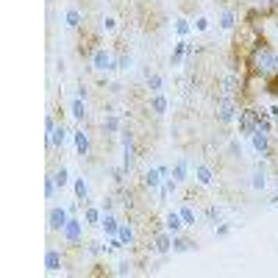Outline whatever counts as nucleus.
<instances>
[{"instance_id":"29","label":"nucleus","mask_w":278,"mask_h":278,"mask_svg":"<svg viewBox=\"0 0 278 278\" xmlns=\"http://www.w3.org/2000/svg\"><path fill=\"white\" fill-rule=\"evenodd\" d=\"M264 92L273 95V97H278V72H276V75H270V78H264Z\"/></svg>"},{"instance_id":"22","label":"nucleus","mask_w":278,"mask_h":278,"mask_svg":"<svg viewBox=\"0 0 278 278\" xmlns=\"http://www.w3.org/2000/svg\"><path fill=\"white\" fill-rule=\"evenodd\" d=\"M100 128H103V134H117L120 131V117L117 114H106L103 123H100Z\"/></svg>"},{"instance_id":"4","label":"nucleus","mask_w":278,"mask_h":278,"mask_svg":"<svg viewBox=\"0 0 278 278\" xmlns=\"http://www.w3.org/2000/svg\"><path fill=\"white\" fill-rule=\"evenodd\" d=\"M92 67H95L97 72H109V70H117V59H114L106 48H100L95 56H92Z\"/></svg>"},{"instance_id":"36","label":"nucleus","mask_w":278,"mask_h":278,"mask_svg":"<svg viewBox=\"0 0 278 278\" xmlns=\"http://www.w3.org/2000/svg\"><path fill=\"white\" fill-rule=\"evenodd\" d=\"M128 67H131V56L128 53L117 56V70H128Z\"/></svg>"},{"instance_id":"31","label":"nucleus","mask_w":278,"mask_h":278,"mask_svg":"<svg viewBox=\"0 0 278 278\" xmlns=\"http://www.w3.org/2000/svg\"><path fill=\"white\" fill-rule=\"evenodd\" d=\"M234 20H236V17H234V11H225V14H222V20H220V25L225 28V31H231V28L236 25Z\"/></svg>"},{"instance_id":"24","label":"nucleus","mask_w":278,"mask_h":278,"mask_svg":"<svg viewBox=\"0 0 278 278\" xmlns=\"http://www.w3.org/2000/svg\"><path fill=\"white\" fill-rule=\"evenodd\" d=\"M161 86H164V81H161V75H159V72H147V89H150L153 95H159V92H161Z\"/></svg>"},{"instance_id":"32","label":"nucleus","mask_w":278,"mask_h":278,"mask_svg":"<svg viewBox=\"0 0 278 278\" xmlns=\"http://www.w3.org/2000/svg\"><path fill=\"white\" fill-rule=\"evenodd\" d=\"M189 31H192V25H189L187 20H175V34L178 36H187Z\"/></svg>"},{"instance_id":"14","label":"nucleus","mask_w":278,"mask_h":278,"mask_svg":"<svg viewBox=\"0 0 278 278\" xmlns=\"http://www.w3.org/2000/svg\"><path fill=\"white\" fill-rule=\"evenodd\" d=\"M164 228L170 231V234H181V228H184L181 211H167V217H164Z\"/></svg>"},{"instance_id":"23","label":"nucleus","mask_w":278,"mask_h":278,"mask_svg":"<svg viewBox=\"0 0 278 278\" xmlns=\"http://www.w3.org/2000/svg\"><path fill=\"white\" fill-rule=\"evenodd\" d=\"M161 181H164V175H161L159 167H156V170H147V173H145V187L156 189V187H161Z\"/></svg>"},{"instance_id":"21","label":"nucleus","mask_w":278,"mask_h":278,"mask_svg":"<svg viewBox=\"0 0 278 278\" xmlns=\"http://www.w3.org/2000/svg\"><path fill=\"white\" fill-rule=\"evenodd\" d=\"M150 111L156 114V117H161V114L167 111V97L161 95V92H159V95H153V97H150Z\"/></svg>"},{"instance_id":"20","label":"nucleus","mask_w":278,"mask_h":278,"mask_svg":"<svg viewBox=\"0 0 278 278\" xmlns=\"http://www.w3.org/2000/svg\"><path fill=\"white\" fill-rule=\"evenodd\" d=\"M195 175H198V184H203V187H208V184L214 181L211 167H206V164H198V167H195Z\"/></svg>"},{"instance_id":"3","label":"nucleus","mask_w":278,"mask_h":278,"mask_svg":"<svg viewBox=\"0 0 278 278\" xmlns=\"http://www.w3.org/2000/svg\"><path fill=\"white\" fill-rule=\"evenodd\" d=\"M70 208H64V206H53L48 211V228L50 231H64V225H67V220H70Z\"/></svg>"},{"instance_id":"2","label":"nucleus","mask_w":278,"mask_h":278,"mask_svg":"<svg viewBox=\"0 0 278 278\" xmlns=\"http://www.w3.org/2000/svg\"><path fill=\"white\" fill-rule=\"evenodd\" d=\"M259 117H262V111H256V109H239V114H236L239 134L253 137V134H256V125H259Z\"/></svg>"},{"instance_id":"26","label":"nucleus","mask_w":278,"mask_h":278,"mask_svg":"<svg viewBox=\"0 0 278 278\" xmlns=\"http://www.w3.org/2000/svg\"><path fill=\"white\" fill-rule=\"evenodd\" d=\"M178 211H181V220H184V225H195V222H198V211H195L192 206H181Z\"/></svg>"},{"instance_id":"15","label":"nucleus","mask_w":278,"mask_h":278,"mask_svg":"<svg viewBox=\"0 0 278 278\" xmlns=\"http://www.w3.org/2000/svg\"><path fill=\"white\" fill-rule=\"evenodd\" d=\"M189 53V42L187 39H181V42H175V48H173V56H170V64L173 67H178L181 62H184V56Z\"/></svg>"},{"instance_id":"25","label":"nucleus","mask_w":278,"mask_h":278,"mask_svg":"<svg viewBox=\"0 0 278 278\" xmlns=\"http://www.w3.org/2000/svg\"><path fill=\"white\" fill-rule=\"evenodd\" d=\"M72 189H75V198H78V201H86V198H89V184H86L83 178H75Z\"/></svg>"},{"instance_id":"16","label":"nucleus","mask_w":278,"mask_h":278,"mask_svg":"<svg viewBox=\"0 0 278 278\" xmlns=\"http://www.w3.org/2000/svg\"><path fill=\"white\" fill-rule=\"evenodd\" d=\"M192 248H198V242H195V239L173 234V250H175V253H187V250H192Z\"/></svg>"},{"instance_id":"17","label":"nucleus","mask_w":278,"mask_h":278,"mask_svg":"<svg viewBox=\"0 0 278 278\" xmlns=\"http://www.w3.org/2000/svg\"><path fill=\"white\" fill-rule=\"evenodd\" d=\"M100 220H103V208H95V206L83 208V222L86 225H100Z\"/></svg>"},{"instance_id":"9","label":"nucleus","mask_w":278,"mask_h":278,"mask_svg":"<svg viewBox=\"0 0 278 278\" xmlns=\"http://www.w3.org/2000/svg\"><path fill=\"white\" fill-rule=\"evenodd\" d=\"M64 139H67V128H64V123H59V125L53 128V131H50L48 145H50V147H56V150H62V147H64Z\"/></svg>"},{"instance_id":"6","label":"nucleus","mask_w":278,"mask_h":278,"mask_svg":"<svg viewBox=\"0 0 278 278\" xmlns=\"http://www.w3.org/2000/svg\"><path fill=\"white\" fill-rule=\"evenodd\" d=\"M62 267H64V250H59L56 245H48V250H45V270L59 273Z\"/></svg>"},{"instance_id":"41","label":"nucleus","mask_w":278,"mask_h":278,"mask_svg":"<svg viewBox=\"0 0 278 278\" xmlns=\"http://www.w3.org/2000/svg\"><path fill=\"white\" fill-rule=\"evenodd\" d=\"M206 217H208V220H217V217H220V211H217L214 206H208L206 208Z\"/></svg>"},{"instance_id":"11","label":"nucleus","mask_w":278,"mask_h":278,"mask_svg":"<svg viewBox=\"0 0 278 278\" xmlns=\"http://www.w3.org/2000/svg\"><path fill=\"white\" fill-rule=\"evenodd\" d=\"M72 139H75V150H78V156H89V147H92V142H89V134L83 131H75L72 134Z\"/></svg>"},{"instance_id":"27","label":"nucleus","mask_w":278,"mask_h":278,"mask_svg":"<svg viewBox=\"0 0 278 278\" xmlns=\"http://www.w3.org/2000/svg\"><path fill=\"white\" fill-rule=\"evenodd\" d=\"M70 109H72V117H75L78 123H83V120H86V109H83V97H75Z\"/></svg>"},{"instance_id":"38","label":"nucleus","mask_w":278,"mask_h":278,"mask_svg":"<svg viewBox=\"0 0 278 278\" xmlns=\"http://www.w3.org/2000/svg\"><path fill=\"white\" fill-rule=\"evenodd\" d=\"M103 28H106V31H114V28H117V20H114V17H106V20H103Z\"/></svg>"},{"instance_id":"5","label":"nucleus","mask_w":278,"mask_h":278,"mask_svg":"<svg viewBox=\"0 0 278 278\" xmlns=\"http://www.w3.org/2000/svg\"><path fill=\"white\" fill-rule=\"evenodd\" d=\"M83 225H86V222H83V220H78V217H70V220H67V225H64V231H62L64 242H67V245H72V242H81Z\"/></svg>"},{"instance_id":"1","label":"nucleus","mask_w":278,"mask_h":278,"mask_svg":"<svg viewBox=\"0 0 278 278\" xmlns=\"http://www.w3.org/2000/svg\"><path fill=\"white\" fill-rule=\"evenodd\" d=\"M248 70H253V72H259L264 78L278 72V53L273 50V45H267V39L259 42V48L248 56Z\"/></svg>"},{"instance_id":"42","label":"nucleus","mask_w":278,"mask_h":278,"mask_svg":"<svg viewBox=\"0 0 278 278\" xmlns=\"http://www.w3.org/2000/svg\"><path fill=\"white\" fill-rule=\"evenodd\" d=\"M228 231H231L228 225H220V228H217V236H228Z\"/></svg>"},{"instance_id":"18","label":"nucleus","mask_w":278,"mask_h":278,"mask_svg":"<svg viewBox=\"0 0 278 278\" xmlns=\"http://www.w3.org/2000/svg\"><path fill=\"white\" fill-rule=\"evenodd\" d=\"M100 228L106 231V236H117V231H120L117 217H114V214H103V220H100Z\"/></svg>"},{"instance_id":"30","label":"nucleus","mask_w":278,"mask_h":278,"mask_svg":"<svg viewBox=\"0 0 278 278\" xmlns=\"http://www.w3.org/2000/svg\"><path fill=\"white\" fill-rule=\"evenodd\" d=\"M131 273H134V262H131V259H123V262L117 264L114 276H131Z\"/></svg>"},{"instance_id":"33","label":"nucleus","mask_w":278,"mask_h":278,"mask_svg":"<svg viewBox=\"0 0 278 278\" xmlns=\"http://www.w3.org/2000/svg\"><path fill=\"white\" fill-rule=\"evenodd\" d=\"M56 189H59V187H56L53 175H50V178H45V198H48V201H50V198H53V195H56Z\"/></svg>"},{"instance_id":"40","label":"nucleus","mask_w":278,"mask_h":278,"mask_svg":"<svg viewBox=\"0 0 278 278\" xmlns=\"http://www.w3.org/2000/svg\"><path fill=\"white\" fill-rule=\"evenodd\" d=\"M195 28H198V31H206V28H208V20H206V17H198V22H195Z\"/></svg>"},{"instance_id":"28","label":"nucleus","mask_w":278,"mask_h":278,"mask_svg":"<svg viewBox=\"0 0 278 278\" xmlns=\"http://www.w3.org/2000/svg\"><path fill=\"white\" fill-rule=\"evenodd\" d=\"M53 181H56V187H59V189H64V187H67V181H70L67 167H59V170L53 173Z\"/></svg>"},{"instance_id":"8","label":"nucleus","mask_w":278,"mask_h":278,"mask_svg":"<svg viewBox=\"0 0 278 278\" xmlns=\"http://www.w3.org/2000/svg\"><path fill=\"white\" fill-rule=\"evenodd\" d=\"M236 114H239V111H236V106H231L228 100H220V109H217V120H220L222 125L234 123V120H236Z\"/></svg>"},{"instance_id":"35","label":"nucleus","mask_w":278,"mask_h":278,"mask_svg":"<svg viewBox=\"0 0 278 278\" xmlns=\"http://www.w3.org/2000/svg\"><path fill=\"white\" fill-rule=\"evenodd\" d=\"M86 253H89V256L95 259V256H100V253H103V248H100L97 242H86Z\"/></svg>"},{"instance_id":"39","label":"nucleus","mask_w":278,"mask_h":278,"mask_svg":"<svg viewBox=\"0 0 278 278\" xmlns=\"http://www.w3.org/2000/svg\"><path fill=\"white\" fill-rule=\"evenodd\" d=\"M53 128H56V120L53 117H45V131H48L45 137H50V131H53Z\"/></svg>"},{"instance_id":"12","label":"nucleus","mask_w":278,"mask_h":278,"mask_svg":"<svg viewBox=\"0 0 278 278\" xmlns=\"http://www.w3.org/2000/svg\"><path fill=\"white\" fill-rule=\"evenodd\" d=\"M170 175H173V181H178V184H184L189 175V159H178L173 164V170H170Z\"/></svg>"},{"instance_id":"10","label":"nucleus","mask_w":278,"mask_h":278,"mask_svg":"<svg viewBox=\"0 0 278 278\" xmlns=\"http://www.w3.org/2000/svg\"><path fill=\"white\" fill-rule=\"evenodd\" d=\"M117 236H120V242H123L125 248H134V245H137V231H134V225H128V222H120Z\"/></svg>"},{"instance_id":"19","label":"nucleus","mask_w":278,"mask_h":278,"mask_svg":"<svg viewBox=\"0 0 278 278\" xmlns=\"http://www.w3.org/2000/svg\"><path fill=\"white\" fill-rule=\"evenodd\" d=\"M64 20H67V28H81L83 25L81 8H67V11H64Z\"/></svg>"},{"instance_id":"7","label":"nucleus","mask_w":278,"mask_h":278,"mask_svg":"<svg viewBox=\"0 0 278 278\" xmlns=\"http://www.w3.org/2000/svg\"><path fill=\"white\" fill-rule=\"evenodd\" d=\"M153 250L156 253H161V256H167L170 250H173V234L170 231H159V234H153Z\"/></svg>"},{"instance_id":"13","label":"nucleus","mask_w":278,"mask_h":278,"mask_svg":"<svg viewBox=\"0 0 278 278\" xmlns=\"http://www.w3.org/2000/svg\"><path fill=\"white\" fill-rule=\"evenodd\" d=\"M253 147H256V153H262V156H270L273 145H270V134H253Z\"/></svg>"},{"instance_id":"34","label":"nucleus","mask_w":278,"mask_h":278,"mask_svg":"<svg viewBox=\"0 0 278 278\" xmlns=\"http://www.w3.org/2000/svg\"><path fill=\"white\" fill-rule=\"evenodd\" d=\"M100 208H103V214H114V198H103Z\"/></svg>"},{"instance_id":"37","label":"nucleus","mask_w":278,"mask_h":278,"mask_svg":"<svg viewBox=\"0 0 278 278\" xmlns=\"http://www.w3.org/2000/svg\"><path fill=\"white\" fill-rule=\"evenodd\" d=\"M264 184H267V181H264V175H262V173L253 175V189H264Z\"/></svg>"}]
</instances>
